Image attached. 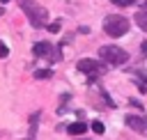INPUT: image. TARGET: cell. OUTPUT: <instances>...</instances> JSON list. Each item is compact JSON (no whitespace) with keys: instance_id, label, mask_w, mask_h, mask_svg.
Wrapping results in <instances>:
<instances>
[{"instance_id":"1","label":"cell","mask_w":147,"mask_h":140,"mask_svg":"<svg viewBox=\"0 0 147 140\" xmlns=\"http://www.w3.org/2000/svg\"><path fill=\"white\" fill-rule=\"evenodd\" d=\"M18 5H21V9L25 11V16L30 18V23L34 28H44L48 23V11L41 5H37L34 0H18Z\"/></svg>"},{"instance_id":"2","label":"cell","mask_w":147,"mask_h":140,"mask_svg":"<svg viewBox=\"0 0 147 140\" xmlns=\"http://www.w3.org/2000/svg\"><path fill=\"white\" fill-rule=\"evenodd\" d=\"M126 30H129V21H126L124 16L110 14V16L103 18V32H106V34H110V37H122V34H126Z\"/></svg>"},{"instance_id":"3","label":"cell","mask_w":147,"mask_h":140,"mask_svg":"<svg viewBox=\"0 0 147 140\" xmlns=\"http://www.w3.org/2000/svg\"><path fill=\"white\" fill-rule=\"evenodd\" d=\"M99 57L106 62V64H124L129 60V53L115 44H108V46H101L99 48Z\"/></svg>"},{"instance_id":"4","label":"cell","mask_w":147,"mask_h":140,"mask_svg":"<svg viewBox=\"0 0 147 140\" xmlns=\"http://www.w3.org/2000/svg\"><path fill=\"white\" fill-rule=\"evenodd\" d=\"M78 71H83V73H87L90 78H94V76L101 71V62L90 60V57H83V60H78Z\"/></svg>"},{"instance_id":"5","label":"cell","mask_w":147,"mask_h":140,"mask_svg":"<svg viewBox=\"0 0 147 140\" xmlns=\"http://www.w3.org/2000/svg\"><path fill=\"white\" fill-rule=\"evenodd\" d=\"M32 50H34V55H37V57H51V60L60 57V55H57V53L53 50V46H51L48 41H37Z\"/></svg>"},{"instance_id":"6","label":"cell","mask_w":147,"mask_h":140,"mask_svg":"<svg viewBox=\"0 0 147 140\" xmlns=\"http://www.w3.org/2000/svg\"><path fill=\"white\" fill-rule=\"evenodd\" d=\"M126 126L129 129H133V131H138V133H142V131H147V117H138V115H126Z\"/></svg>"},{"instance_id":"7","label":"cell","mask_w":147,"mask_h":140,"mask_svg":"<svg viewBox=\"0 0 147 140\" xmlns=\"http://www.w3.org/2000/svg\"><path fill=\"white\" fill-rule=\"evenodd\" d=\"M67 131H69V135H83L87 131V124L85 122H74V124L67 126Z\"/></svg>"},{"instance_id":"8","label":"cell","mask_w":147,"mask_h":140,"mask_svg":"<svg viewBox=\"0 0 147 140\" xmlns=\"http://www.w3.org/2000/svg\"><path fill=\"white\" fill-rule=\"evenodd\" d=\"M136 23H138L142 30H147V9H142V11L136 14Z\"/></svg>"},{"instance_id":"9","label":"cell","mask_w":147,"mask_h":140,"mask_svg":"<svg viewBox=\"0 0 147 140\" xmlns=\"http://www.w3.org/2000/svg\"><path fill=\"white\" fill-rule=\"evenodd\" d=\"M37 122H39V112H34L30 117V140H34V131H37Z\"/></svg>"},{"instance_id":"10","label":"cell","mask_w":147,"mask_h":140,"mask_svg":"<svg viewBox=\"0 0 147 140\" xmlns=\"http://www.w3.org/2000/svg\"><path fill=\"white\" fill-rule=\"evenodd\" d=\"M51 76H53L51 69H37V71H34V78H37V80H44V78H51Z\"/></svg>"},{"instance_id":"11","label":"cell","mask_w":147,"mask_h":140,"mask_svg":"<svg viewBox=\"0 0 147 140\" xmlns=\"http://www.w3.org/2000/svg\"><path fill=\"white\" fill-rule=\"evenodd\" d=\"M92 131H94V133H96V135H101V133H103V131H106V126H103V124H101V122H92Z\"/></svg>"},{"instance_id":"12","label":"cell","mask_w":147,"mask_h":140,"mask_svg":"<svg viewBox=\"0 0 147 140\" xmlns=\"http://www.w3.org/2000/svg\"><path fill=\"white\" fill-rule=\"evenodd\" d=\"M113 5H117V7H129V5H133L136 0H110Z\"/></svg>"},{"instance_id":"13","label":"cell","mask_w":147,"mask_h":140,"mask_svg":"<svg viewBox=\"0 0 147 140\" xmlns=\"http://www.w3.org/2000/svg\"><path fill=\"white\" fill-rule=\"evenodd\" d=\"M7 55H9V48H7V44L0 41V57H7Z\"/></svg>"},{"instance_id":"14","label":"cell","mask_w":147,"mask_h":140,"mask_svg":"<svg viewBox=\"0 0 147 140\" xmlns=\"http://www.w3.org/2000/svg\"><path fill=\"white\" fill-rule=\"evenodd\" d=\"M48 32H60V23H57V21L51 23V25H48Z\"/></svg>"},{"instance_id":"15","label":"cell","mask_w":147,"mask_h":140,"mask_svg":"<svg viewBox=\"0 0 147 140\" xmlns=\"http://www.w3.org/2000/svg\"><path fill=\"white\" fill-rule=\"evenodd\" d=\"M129 103H131V106H136V108H140V106H142L138 99H129Z\"/></svg>"},{"instance_id":"16","label":"cell","mask_w":147,"mask_h":140,"mask_svg":"<svg viewBox=\"0 0 147 140\" xmlns=\"http://www.w3.org/2000/svg\"><path fill=\"white\" fill-rule=\"evenodd\" d=\"M142 53H147V41H145V44H142Z\"/></svg>"},{"instance_id":"17","label":"cell","mask_w":147,"mask_h":140,"mask_svg":"<svg viewBox=\"0 0 147 140\" xmlns=\"http://www.w3.org/2000/svg\"><path fill=\"white\" fill-rule=\"evenodd\" d=\"M0 2H2V5H5V2H9V0H0Z\"/></svg>"}]
</instances>
